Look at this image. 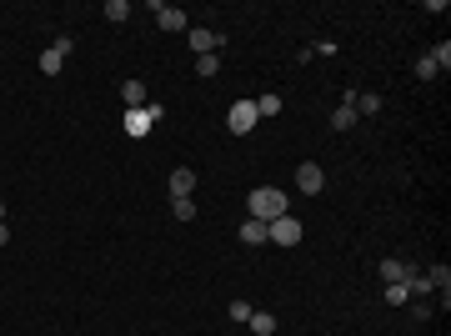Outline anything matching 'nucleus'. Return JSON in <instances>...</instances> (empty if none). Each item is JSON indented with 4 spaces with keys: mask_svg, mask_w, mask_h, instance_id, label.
Listing matches in <instances>:
<instances>
[{
    "mask_svg": "<svg viewBox=\"0 0 451 336\" xmlns=\"http://www.w3.org/2000/svg\"><path fill=\"white\" fill-rule=\"evenodd\" d=\"M416 76H421V81H436V76H441V71H436V61H431V55H421V61H416Z\"/></svg>",
    "mask_w": 451,
    "mask_h": 336,
    "instance_id": "obj_20",
    "label": "nucleus"
},
{
    "mask_svg": "<svg viewBox=\"0 0 451 336\" xmlns=\"http://www.w3.org/2000/svg\"><path fill=\"white\" fill-rule=\"evenodd\" d=\"M246 216H256V221H266V226H271L276 216H291V201H286V191H281V186H256V191L246 196Z\"/></svg>",
    "mask_w": 451,
    "mask_h": 336,
    "instance_id": "obj_1",
    "label": "nucleus"
},
{
    "mask_svg": "<svg viewBox=\"0 0 451 336\" xmlns=\"http://www.w3.org/2000/svg\"><path fill=\"white\" fill-rule=\"evenodd\" d=\"M66 55H71V35H55V45H50V50H40V76H61Z\"/></svg>",
    "mask_w": 451,
    "mask_h": 336,
    "instance_id": "obj_4",
    "label": "nucleus"
},
{
    "mask_svg": "<svg viewBox=\"0 0 451 336\" xmlns=\"http://www.w3.org/2000/svg\"><path fill=\"white\" fill-rule=\"evenodd\" d=\"M381 301H386V306H406V301H411V286H406V282H391V286L381 291Z\"/></svg>",
    "mask_w": 451,
    "mask_h": 336,
    "instance_id": "obj_14",
    "label": "nucleus"
},
{
    "mask_svg": "<svg viewBox=\"0 0 451 336\" xmlns=\"http://www.w3.org/2000/svg\"><path fill=\"white\" fill-rule=\"evenodd\" d=\"M196 71H201V76H216V71H221V55H196Z\"/></svg>",
    "mask_w": 451,
    "mask_h": 336,
    "instance_id": "obj_19",
    "label": "nucleus"
},
{
    "mask_svg": "<svg viewBox=\"0 0 451 336\" xmlns=\"http://www.w3.org/2000/svg\"><path fill=\"white\" fill-rule=\"evenodd\" d=\"M121 100H126V110H141L146 105V81H126L121 86Z\"/></svg>",
    "mask_w": 451,
    "mask_h": 336,
    "instance_id": "obj_12",
    "label": "nucleus"
},
{
    "mask_svg": "<svg viewBox=\"0 0 451 336\" xmlns=\"http://www.w3.org/2000/svg\"><path fill=\"white\" fill-rule=\"evenodd\" d=\"M160 116H165V105H160V100H146L141 110H126L121 126H126V136H146L151 126H160Z\"/></svg>",
    "mask_w": 451,
    "mask_h": 336,
    "instance_id": "obj_2",
    "label": "nucleus"
},
{
    "mask_svg": "<svg viewBox=\"0 0 451 336\" xmlns=\"http://www.w3.org/2000/svg\"><path fill=\"white\" fill-rule=\"evenodd\" d=\"M231 321L246 326V321H251V301H231Z\"/></svg>",
    "mask_w": 451,
    "mask_h": 336,
    "instance_id": "obj_22",
    "label": "nucleus"
},
{
    "mask_svg": "<svg viewBox=\"0 0 451 336\" xmlns=\"http://www.w3.org/2000/svg\"><path fill=\"white\" fill-rule=\"evenodd\" d=\"M171 211H176V221H196V201L191 196H171Z\"/></svg>",
    "mask_w": 451,
    "mask_h": 336,
    "instance_id": "obj_16",
    "label": "nucleus"
},
{
    "mask_svg": "<svg viewBox=\"0 0 451 336\" xmlns=\"http://www.w3.org/2000/svg\"><path fill=\"white\" fill-rule=\"evenodd\" d=\"M411 276H416L411 261H397V256H386V261H381V282H386V286H391V282H411Z\"/></svg>",
    "mask_w": 451,
    "mask_h": 336,
    "instance_id": "obj_8",
    "label": "nucleus"
},
{
    "mask_svg": "<svg viewBox=\"0 0 451 336\" xmlns=\"http://www.w3.org/2000/svg\"><path fill=\"white\" fill-rule=\"evenodd\" d=\"M256 121H261V116H256V100H236L231 110H226V126H231L236 136H251Z\"/></svg>",
    "mask_w": 451,
    "mask_h": 336,
    "instance_id": "obj_3",
    "label": "nucleus"
},
{
    "mask_svg": "<svg viewBox=\"0 0 451 336\" xmlns=\"http://www.w3.org/2000/svg\"><path fill=\"white\" fill-rule=\"evenodd\" d=\"M11 241V226H6V221H0V246H6Z\"/></svg>",
    "mask_w": 451,
    "mask_h": 336,
    "instance_id": "obj_23",
    "label": "nucleus"
},
{
    "mask_svg": "<svg viewBox=\"0 0 451 336\" xmlns=\"http://www.w3.org/2000/svg\"><path fill=\"white\" fill-rule=\"evenodd\" d=\"M351 126H356V105H351V95H346L341 105L331 110V131H351Z\"/></svg>",
    "mask_w": 451,
    "mask_h": 336,
    "instance_id": "obj_10",
    "label": "nucleus"
},
{
    "mask_svg": "<svg viewBox=\"0 0 451 336\" xmlns=\"http://www.w3.org/2000/svg\"><path fill=\"white\" fill-rule=\"evenodd\" d=\"M431 61H436V71H446V66H451V45H446V40L431 50Z\"/></svg>",
    "mask_w": 451,
    "mask_h": 336,
    "instance_id": "obj_21",
    "label": "nucleus"
},
{
    "mask_svg": "<svg viewBox=\"0 0 451 336\" xmlns=\"http://www.w3.org/2000/svg\"><path fill=\"white\" fill-rule=\"evenodd\" d=\"M301 236H306V226H301L296 216H276V221H271V241H276V246H296Z\"/></svg>",
    "mask_w": 451,
    "mask_h": 336,
    "instance_id": "obj_5",
    "label": "nucleus"
},
{
    "mask_svg": "<svg viewBox=\"0 0 451 336\" xmlns=\"http://www.w3.org/2000/svg\"><path fill=\"white\" fill-rule=\"evenodd\" d=\"M256 116H261V121L281 116V95H261V100H256Z\"/></svg>",
    "mask_w": 451,
    "mask_h": 336,
    "instance_id": "obj_17",
    "label": "nucleus"
},
{
    "mask_svg": "<svg viewBox=\"0 0 451 336\" xmlns=\"http://www.w3.org/2000/svg\"><path fill=\"white\" fill-rule=\"evenodd\" d=\"M151 11H156V25L160 30H186V11L181 6H160V0H156Z\"/></svg>",
    "mask_w": 451,
    "mask_h": 336,
    "instance_id": "obj_7",
    "label": "nucleus"
},
{
    "mask_svg": "<svg viewBox=\"0 0 451 336\" xmlns=\"http://www.w3.org/2000/svg\"><path fill=\"white\" fill-rule=\"evenodd\" d=\"M241 241H246V246H266V241H271V226H266V221H256V216H246V221H241Z\"/></svg>",
    "mask_w": 451,
    "mask_h": 336,
    "instance_id": "obj_9",
    "label": "nucleus"
},
{
    "mask_svg": "<svg viewBox=\"0 0 451 336\" xmlns=\"http://www.w3.org/2000/svg\"><path fill=\"white\" fill-rule=\"evenodd\" d=\"M126 16H131V6H126V0H105V21H116V25H121Z\"/></svg>",
    "mask_w": 451,
    "mask_h": 336,
    "instance_id": "obj_18",
    "label": "nucleus"
},
{
    "mask_svg": "<svg viewBox=\"0 0 451 336\" xmlns=\"http://www.w3.org/2000/svg\"><path fill=\"white\" fill-rule=\"evenodd\" d=\"M351 105H356V116H376V110H381V95H371V91H351Z\"/></svg>",
    "mask_w": 451,
    "mask_h": 336,
    "instance_id": "obj_13",
    "label": "nucleus"
},
{
    "mask_svg": "<svg viewBox=\"0 0 451 336\" xmlns=\"http://www.w3.org/2000/svg\"><path fill=\"white\" fill-rule=\"evenodd\" d=\"M196 191V171H191V166H176V171H171V196H191Z\"/></svg>",
    "mask_w": 451,
    "mask_h": 336,
    "instance_id": "obj_11",
    "label": "nucleus"
},
{
    "mask_svg": "<svg viewBox=\"0 0 451 336\" xmlns=\"http://www.w3.org/2000/svg\"><path fill=\"white\" fill-rule=\"evenodd\" d=\"M321 186H326L321 166H316V161H301V166H296V191H301V196H321Z\"/></svg>",
    "mask_w": 451,
    "mask_h": 336,
    "instance_id": "obj_6",
    "label": "nucleus"
},
{
    "mask_svg": "<svg viewBox=\"0 0 451 336\" xmlns=\"http://www.w3.org/2000/svg\"><path fill=\"white\" fill-rule=\"evenodd\" d=\"M0 221H6V201H0Z\"/></svg>",
    "mask_w": 451,
    "mask_h": 336,
    "instance_id": "obj_24",
    "label": "nucleus"
},
{
    "mask_svg": "<svg viewBox=\"0 0 451 336\" xmlns=\"http://www.w3.org/2000/svg\"><path fill=\"white\" fill-rule=\"evenodd\" d=\"M246 326H251L256 336H271V331H276V316H271V311H251V321H246Z\"/></svg>",
    "mask_w": 451,
    "mask_h": 336,
    "instance_id": "obj_15",
    "label": "nucleus"
}]
</instances>
